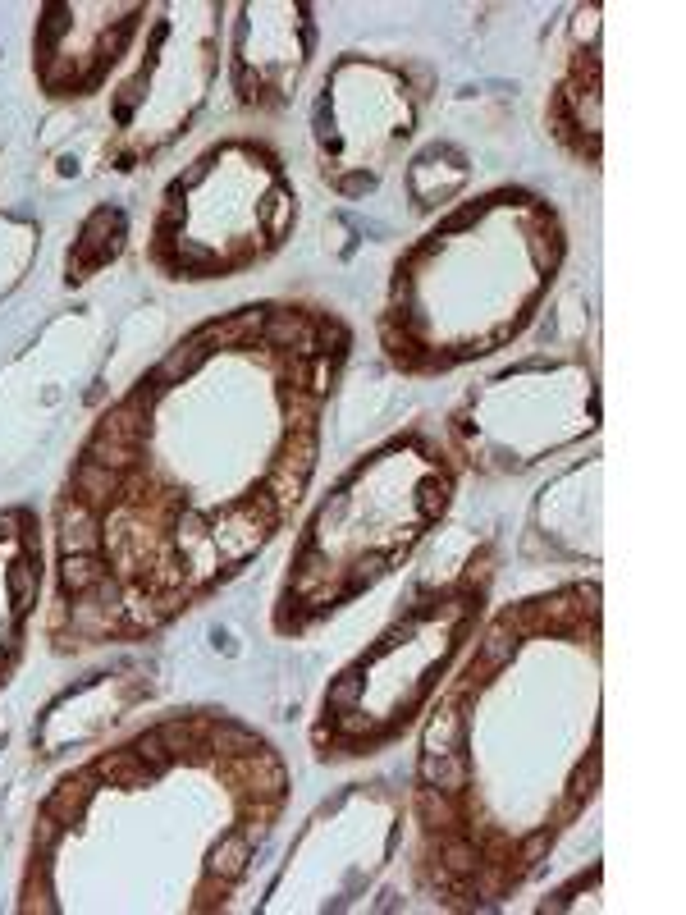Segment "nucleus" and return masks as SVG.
<instances>
[{
    "instance_id": "f257e3e1",
    "label": "nucleus",
    "mask_w": 686,
    "mask_h": 915,
    "mask_svg": "<svg viewBox=\"0 0 686 915\" xmlns=\"http://www.w3.org/2000/svg\"><path fill=\"white\" fill-rule=\"evenodd\" d=\"M101 536H97V517H92V508L78 499V504H65V513H60V549L65 554H97Z\"/></svg>"
},
{
    "instance_id": "f03ea898",
    "label": "nucleus",
    "mask_w": 686,
    "mask_h": 915,
    "mask_svg": "<svg viewBox=\"0 0 686 915\" xmlns=\"http://www.w3.org/2000/svg\"><path fill=\"white\" fill-rule=\"evenodd\" d=\"M261 330H266V312L261 307H247V312L229 316V321H215L197 334V344H257Z\"/></svg>"
},
{
    "instance_id": "7ed1b4c3",
    "label": "nucleus",
    "mask_w": 686,
    "mask_h": 915,
    "mask_svg": "<svg viewBox=\"0 0 686 915\" xmlns=\"http://www.w3.org/2000/svg\"><path fill=\"white\" fill-rule=\"evenodd\" d=\"M92 778H106L110 787H147L156 774L138 760V751H110L92 765Z\"/></svg>"
},
{
    "instance_id": "20e7f679",
    "label": "nucleus",
    "mask_w": 686,
    "mask_h": 915,
    "mask_svg": "<svg viewBox=\"0 0 686 915\" xmlns=\"http://www.w3.org/2000/svg\"><path fill=\"white\" fill-rule=\"evenodd\" d=\"M87 801H92V774H74L46 797V815L60 824H74V819H83Z\"/></svg>"
},
{
    "instance_id": "39448f33",
    "label": "nucleus",
    "mask_w": 686,
    "mask_h": 915,
    "mask_svg": "<svg viewBox=\"0 0 686 915\" xmlns=\"http://www.w3.org/2000/svg\"><path fill=\"white\" fill-rule=\"evenodd\" d=\"M421 783L435 787V792H462V787H467V760H462L458 751L426 755V760H421Z\"/></svg>"
},
{
    "instance_id": "423d86ee",
    "label": "nucleus",
    "mask_w": 686,
    "mask_h": 915,
    "mask_svg": "<svg viewBox=\"0 0 686 915\" xmlns=\"http://www.w3.org/2000/svg\"><path fill=\"white\" fill-rule=\"evenodd\" d=\"M247 861H252V842H247L243 833H225V838L211 847V874L215 879H225V883L243 879Z\"/></svg>"
},
{
    "instance_id": "0eeeda50",
    "label": "nucleus",
    "mask_w": 686,
    "mask_h": 915,
    "mask_svg": "<svg viewBox=\"0 0 686 915\" xmlns=\"http://www.w3.org/2000/svg\"><path fill=\"white\" fill-rule=\"evenodd\" d=\"M261 339H270L275 348H311V325L302 312H266V330Z\"/></svg>"
},
{
    "instance_id": "6e6552de",
    "label": "nucleus",
    "mask_w": 686,
    "mask_h": 915,
    "mask_svg": "<svg viewBox=\"0 0 686 915\" xmlns=\"http://www.w3.org/2000/svg\"><path fill=\"white\" fill-rule=\"evenodd\" d=\"M97 435L119 440V444H138V435H142V403L129 399V403H119V408H110L106 417H101Z\"/></svg>"
},
{
    "instance_id": "1a4fd4ad",
    "label": "nucleus",
    "mask_w": 686,
    "mask_h": 915,
    "mask_svg": "<svg viewBox=\"0 0 686 915\" xmlns=\"http://www.w3.org/2000/svg\"><path fill=\"white\" fill-rule=\"evenodd\" d=\"M202 362H206V348L197 344V339H188V344H179V348L165 353V362L156 366V380H161V385H179V380H188Z\"/></svg>"
},
{
    "instance_id": "9d476101",
    "label": "nucleus",
    "mask_w": 686,
    "mask_h": 915,
    "mask_svg": "<svg viewBox=\"0 0 686 915\" xmlns=\"http://www.w3.org/2000/svg\"><path fill=\"white\" fill-rule=\"evenodd\" d=\"M101 577H106V568L97 563V554H65V563H60V582L74 595H87Z\"/></svg>"
},
{
    "instance_id": "9b49d317",
    "label": "nucleus",
    "mask_w": 686,
    "mask_h": 915,
    "mask_svg": "<svg viewBox=\"0 0 686 915\" xmlns=\"http://www.w3.org/2000/svg\"><path fill=\"white\" fill-rule=\"evenodd\" d=\"M247 760H252V787H257V792H266V797H279V792H284V783H289V778H284V765H279V755L266 751V746H257V751L247 755Z\"/></svg>"
},
{
    "instance_id": "f8f14e48",
    "label": "nucleus",
    "mask_w": 686,
    "mask_h": 915,
    "mask_svg": "<svg viewBox=\"0 0 686 915\" xmlns=\"http://www.w3.org/2000/svg\"><path fill=\"white\" fill-rule=\"evenodd\" d=\"M74 485H78V495H83V504L87 499H115L119 495V472H110V467H101V463H83L74 476Z\"/></svg>"
},
{
    "instance_id": "ddd939ff",
    "label": "nucleus",
    "mask_w": 686,
    "mask_h": 915,
    "mask_svg": "<svg viewBox=\"0 0 686 915\" xmlns=\"http://www.w3.org/2000/svg\"><path fill=\"white\" fill-rule=\"evenodd\" d=\"M462 742V714L458 710H440L430 719L426 728V755H444V751H458Z\"/></svg>"
},
{
    "instance_id": "4468645a",
    "label": "nucleus",
    "mask_w": 686,
    "mask_h": 915,
    "mask_svg": "<svg viewBox=\"0 0 686 915\" xmlns=\"http://www.w3.org/2000/svg\"><path fill=\"white\" fill-rule=\"evenodd\" d=\"M87 463H101V467H110V472H129V467L138 463V444H119V440L97 435V440L87 444Z\"/></svg>"
},
{
    "instance_id": "2eb2a0df",
    "label": "nucleus",
    "mask_w": 686,
    "mask_h": 915,
    "mask_svg": "<svg viewBox=\"0 0 686 915\" xmlns=\"http://www.w3.org/2000/svg\"><path fill=\"white\" fill-rule=\"evenodd\" d=\"M5 586H10V604L14 609H33V600H37V568L28 559H14L10 568H5Z\"/></svg>"
},
{
    "instance_id": "dca6fc26",
    "label": "nucleus",
    "mask_w": 686,
    "mask_h": 915,
    "mask_svg": "<svg viewBox=\"0 0 686 915\" xmlns=\"http://www.w3.org/2000/svg\"><path fill=\"white\" fill-rule=\"evenodd\" d=\"M513 650H517V632H513V618H504L499 627H490V636L481 641V664L490 668H504L508 659H513Z\"/></svg>"
},
{
    "instance_id": "f3484780",
    "label": "nucleus",
    "mask_w": 686,
    "mask_h": 915,
    "mask_svg": "<svg viewBox=\"0 0 686 915\" xmlns=\"http://www.w3.org/2000/svg\"><path fill=\"white\" fill-rule=\"evenodd\" d=\"M261 225H266V234H284V229L293 225V193L289 188H270L266 202H261Z\"/></svg>"
},
{
    "instance_id": "a211bd4d",
    "label": "nucleus",
    "mask_w": 686,
    "mask_h": 915,
    "mask_svg": "<svg viewBox=\"0 0 686 915\" xmlns=\"http://www.w3.org/2000/svg\"><path fill=\"white\" fill-rule=\"evenodd\" d=\"M311 463H316V435H311V431H298V435H289V444H284V458H279V467H284V472H293V476H302V481H307Z\"/></svg>"
},
{
    "instance_id": "6ab92c4d",
    "label": "nucleus",
    "mask_w": 686,
    "mask_h": 915,
    "mask_svg": "<svg viewBox=\"0 0 686 915\" xmlns=\"http://www.w3.org/2000/svg\"><path fill=\"white\" fill-rule=\"evenodd\" d=\"M211 742H215V751H225V755H252L257 751V737L247 728H238V723H220V728L211 732Z\"/></svg>"
},
{
    "instance_id": "aec40b11",
    "label": "nucleus",
    "mask_w": 686,
    "mask_h": 915,
    "mask_svg": "<svg viewBox=\"0 0 686 915\" xmlns=\"http://www.w3.org/2000/svg\"><path fill=\"white\" fill-rule=\"evenodd\" d=\"M110 618H115V609H110V604H74V632L78 636L110 632Z\"/></svg>"
},
{
    "instance_id": "412c9836",
    "label": "nucleus",
    "mask_w": 686,
    "mask_h": 915,
    "mask_svg": "<svg viewBox=\"0 0 686 915\" xmlns=\"http://www.w3.org/2000/svg\"><path fill=\"white\" fill-rule=\"evenodd\" d=\"M357 700H362V678H357V673H343L339 682H334L330 687V696H325V705H330V710H353Z\"/></svg>"
},
{
    "instance_id": "4be33fe9",
    "label": "nucleus",
    "mask_w": 686,
    "mask_h": 915,
    "mask_svg": "<svg viewBox=\"0 0 686 915\" xmlns=\"http://www.w3.org/2000/svg\"><path fill=\"white\" fill-rule=\"evenodd\" d=\"M270 499H275V504H298L302 499V476L275 467V472H270Z\"/></svg>"
},
{
    "instance_id": "5701e85b",
    "label": "nucleus",
    "mask_w": 686,
    "mask_h": 915,
    "mask_svg": "<svg viewBox=\"0 0 686 915\" xmlns=\"http://www.w3.org/2000/svg\"><path fill=\"white\" fill-rule=\"evenodd\" d=\"M133 751H138V760H142V765L151 769V774H161V769L170 765V751H165V746H161V737H156V732H147V737H138V742H133Z\"/></svg>"
},
{
    "instance_id": "b1692460",
    "label": "nucleus",
    "mask_w": 686,
    "mask_h": 915,
    "mask_svg": "<svg viewBox=\"0 0 686 915\" xmlns=\"http://www.w3.org/2000/svg\"><path fill=\"white\" fill-rule=\"evenodd\" d=\"M156 737H161V746L170 751V760H174V755H183L188 746H193V732L183 728V723H161V728H156Z\"/></svg>"
},
{
    "instance_id": "393cba45",
    "label": "nucleus",
    "mask_w": 686,
    "mask_h": 915,
    "mask_svg": "<svg viewBox=\"0 0 686 915\" xmlns=\"http://www.w3.org/2000/svg\"><path fill=\"white\" fill-rule=\"evenodd\" d=\"M417 495H421V513H426V517H435V513L444 508V499H449V485L430 476V481H421V490H417Z\"/></svg>"
},
{
    "instance_id": "a878e982",
    "label": "nucleus",
    "mask_w": 686,
    "mask_h": 915,
    "mask_svg": "<svg viewBox=\"0 0 686 915\" xmlns=\"http://www.w3.org/2000/svg\"><path fill=\"white\" fill-rule=\"evenodd\" d=\"M60 819H51V815H42V824H37V851H55V842H60Z\"/></svg>"
},
{
    "instance_id": "bb28decb",
    "label": "nucleus",
    "mask_w": 686,
    "mask_h": 915,
    "mask_svg": "<svg viewBox=\"0 0 686 915\" xmlns=\"http://www.w3.org/2000/svg\"><path fill=\"white\" fill-rule=\"evenodd\" d=\"M325 389H330V362L316 357V366H311V394H325Z\"/></svg>"
},
{
    "instance_id": "cd10ccee",
    "label": "nucleus",
    "mask_w": 686,
    "mask_h": 915,
    "mask_svg": "<svg viewBox=\"0 0 686 915\" xmlns=\"http://www.w3.org/2000/svg\"><path fill=\"white\" fill-rule=\"evenodd\" d=\"M531 257H536V266H549V261H554V243H545V238H531Z\"/></svg>"
},
{
    "instance_id": "c85d7f7f",
    "label": "nucleus",
    "mask_w": 686,
    "mask_h": 915,
    "mask_svg": "<svg viewBox=\"0 0 686 915\" xmlns=\"http://www.w3.org/2000/svg\"><path fill=\"white\" fill-rule=\"evenodd\" d=\"M376 572H385V559H380V554H366V559H357V577H376Z\"/></svg>"
},
{
    "instance_id": "c756f323",
    "label": "nucleus",
    "mask_w": 686,
    "mask_h": 915,
    "mask_svg": "<svg viewBox=\"0 0 686 915\" xmlns=\"http://www.w3.org/2000/svg\"><path fill=\"white\" fill-rule=\"evenodd\" d=\"M14 527H19V513H0V536H14Z\"/></svg>"
},
{
    "instance_id": "7c9ffc66",
    "label": "nucleus",
    "mask_w": 686,
    "mask_h": 915,
    "mask_svg": "<svg viewBox=\"0 0 686 915\" xmlns=\"http://www.w3.org/2000/svg\"><path fill=\"white\" fill-rule=\"evenodd\" d=\"M5 664H10V659H5V655H0V673H5Z\"/></svg>"
}]
</instances>
